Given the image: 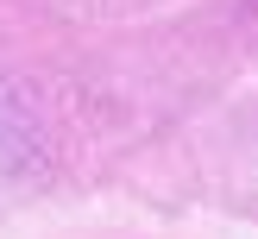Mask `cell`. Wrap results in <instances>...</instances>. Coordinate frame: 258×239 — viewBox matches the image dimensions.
Returning a JSON list of instances; mask_svg holds the SVG:
<instances>
[]
</instances>
